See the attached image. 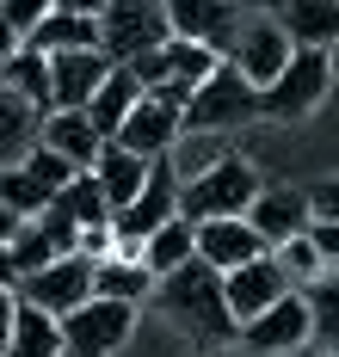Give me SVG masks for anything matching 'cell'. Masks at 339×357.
Returning <instances> with one entry per match:
<instances>
[{"label":"cell","instance_id":"cell-1","mask_svg":"<svg viewBox=\"0 0 339 357\" xmlns=\"http://www.w3.org/2000/svg\"><path fill=\"white\" fill-rule=\"evenodd\" d=\"M154 308L179 326L204 357L241 345V321H234V308H228L223 271H216V265H204V259H191V265L173 271V278H160V284H154Z\"/></svg>","mask_w":339,"mask_h":357},{"label":"cell","instance_id":"cell-2","mask_svg":"<svg viewBox=\"0 0 339 357\" xmlns=\"http://www.w3.org/2000/svg\"><path fill=\"white\" fill-rule=\"evenodd\" d=\"M259 191H265L259 167L247 154H223L210 173H197V178L179 185V215H186L191 228L197 222H223V215H247L259 204Z\"/></svg>","mask_w":339,"mask_h":357},{"label":"cell","instance_id":"cell-3","mask_svg":"<svg viewBox=\"0 0 339 357\" xmlns=\"http://www.w3.org/2000/svg\"><path fill=\"white\" fill-rule=\"evenodd\" d=\"M259 117H265V93L234 68V62H216V74L191 93L186 130H197V136H234V130H247V123H259Z\"/></svg>","mask_w":339,"mask_h":357},{"label":"cell","instance_id":"cell-4","mask_svg":"<svg viewBox=\"0 0 339 357\" xmlns=\"http://www.w3.org/2000/svg\"><path fill=\"white\" fill-rule=\"evenodd\" d=\"M160 43H173V13H167V0H112V6H105V19H99V50L112 56L117 68L154 56Z\"/></svg>","mask_w":339,"mask_h":357},{"label":"cell","instance_id":"cell-5","mask_svg":"<svg viewBox=\"0 0 339 357\" xmlns=\"http://www.w3.org/2000/svg\"><path fill=\"white\" fill-rule=\"evenodd\" d=\"M216 62H223V56H210L204 43L173 37V43H160L154 56L130 62V68H136V80L149 86V99H160V105H173V111H186V105H191V93H197V86L216 74Z\"/></svg>","mask_w":339,"mask_h":357},{"label":"cell","instance_id":"cell-6","mask_svg":"<svg viewBox=\"0 0 339 357\" xmlns=\"http://www.w3.org/2000/svg\"><path fill=\"white\" fill-rule=\"evenodd\" d=\"M173 215H179V173H173V154H160V160H154V173H149V185H142V191L112 215L117 252H123V259H142V241L160 234Z\"/></svg>","mask_w":339,"mask_h":357},{"label":"cell","instance_id":"cell-7","mask_svg":"<svg viewBox=\"0 0 339 357\" xmlns=\"http://www.w3.org/2000/svg\"><path fill=\"white\" fill-rule=\"evenodd\" d=\"M333 93V50H296L290 68L265 86V123H302Z\"/></svg>","mask_w":339,"mask_h":357},{"label":"cell","instance_id":"cell-8","mask_svg":"<svg viewBox=\"0 0 339 357\" xmlns=\"http://www.w3.org/2000/svg\"><path fill=\"white\" fill-rule=\"evenodd\" d=\"M130 333H136V308L130 302H105V296H93L86 308H75L62 321L68 357H117L130 345Z\"/></svg>","mask_w":339,"mask_h":357},{"label":"cell","instance_id":"cell-9","mask_svg":"<svg viewBox=\"0 0 339 357\" xmlns=\"http://www.w3.org/2000/svg\"><path fill=\"white\" fill-rule=\"evenodd\" d=\"M19 302H31V308H43V314L68 321L75 308L93 302V259L68 252V259H56V265L31 271V278H19Z\"/></svg>","mask_w":339,"mask_h":357},{"label":"cell","instance_id":"cell-10","mask_svg":"<svg viewBox=\"0 0 339 357\" xmlns=\"http://www.w3.org/2000/svg\"><path fill=\"white\" fill-rule=\"evenodd\" d=\"M290 56H296V43L284 37V25H278L271 13H247V25H241L234 50H228V62L247 74L259 93H265V86H271L284 68H290Z\"/></svg>","mask_w":339,"mask_h":357},{"label":"cell","instance_id":"cell-11","mask_svg":"<svg viewBox=\"0 0 339 357\" xmlns=\"http://www.w3.org/2000/svg\"><path fill=\"white\" fill-rule=\"evenodd\" d=\"M302 345H315V321H308V302L296 296H284L278 308H265L259 321L241 326V351L247 357H284V351H302Z\"/></svg>","mask_w":339,"mask_h":357},{"label":"cell","instance_id":"cell-12","mask_svg":"<svg viewBox=\"0 0 339 357\" xmlns=\"http://www.w3.org/2000/svg\"><path fill=\"white\" fill-rule=\"evenodd\" d=\"M167 13H173V37L204 43L223 62H228V50H234V37H241V25H247V13L234 0H167Z\"/></svg>","mask_w":339,"mask_h":357},{"label":"cell","instance_id":"cell-13","mask_svg":"<svg viewBox=\"0 0 339 357\" xmlns=\"http://www.w3.org/2000/svg\"><path fill=\"white\" fill-rule=\"evenodd\" d=\"M228 289V308H234V321H259L265 308H278L284 296H296V284L284 278V265H278V252H265V259H253V265H241V271H228L223 278Z\"/></svg>","mask_w":339,"mask_h":357},{"label":"cell","instance_id":"cell-14","mask_svg":"<svg viewBox=\"0 0 339 357\" xmlns=\"http://www.w3.org/2000/svg\"><path fill=\"white\" fill-rule=\"evenodd\" d=\"M112 56L105 50H68V56H50V93H56V111H86L93 93L112 80Z\"/></svg>","mask_w":339,"mask_h":357},{"label":"cell","instance_id":"cell-15","mask_svg":"<svg viewBox=\"0 0 339 357\" xmlns=\"http://www.w3.org/2000/svg\"><path fill=\"white\" fill-rule=\"evenodd\" d=\"M265 241L259 228L247 222V215H223V222H197V259L204 265H216V271H241V265H253V259H265Z\"/></svg>","mask_w":339,"mask_h":357},{"label":"cell","instance_id":"cell-16","mask_svg":"<svg viewBox=\"0 0 339 357\" xmlns=\"http://www.w3.org/2000/svg\"><path fill=\"white\" fill-rule=\"evenodd\" d=\"M247 222L259 228V241L265 247H284V241H296V234H308V191L302 185H265L259 191V204L247 210Z\"/></svg>","mask_w":339,"mask_h":357},{"label":"cell","instance_id":"cell-17","mask_svg":"<svg viewBox=\"0 0 339 357\" xmlns=\"http://www.w3.org/2000/svg\"><path fill=\"white\" fill-rule=\"evenodd\" d=\"M186 136V111L160 105V99H142V105L130 111V123L117 130V142L130 148V154H142V160H160V154H173V142Z\"/></svg>","mask_w":339,"mask_h":357},{"label":"cell","instance_id":"cell-18","mask_svg":"<svg viewBox=\"0 0 339 357\" xmlns=\"http://www.w3.org/2000/svg\"><path fill=\"white\" fill-rule=\"evenodd\" d=\"M38 142L56 148L75 173H93V167H99V154H105V136L93 130V117H86V111H50Z\"/></svg>","mask_w":339,"mask_h":357},{"label":"cell","instance_id":"cell-19","mask_svg":"<svg viewBox=\"0 0 339 357\" xmlns=\"http://www.w3.org/2000/svg\"><path fill=\"white\" fill-rule=\"evenodd\" d=\"M278 25L296 50H333L339 43V0H284Z\"/></svg>","mask_w":339,"mask_h":357},{"label":"cell","instance_id":"cell-20","mask_svg":"<svg viewBox=\"0 0 339 357\" xmlns=\"http://www.w3.org/2000/svg\"><path fill=\"white\" fill-rule=\"evenodd\" d=\"M149 99V86L136 80V68H112V80L93 93V105H86V117H93V130L105 136V142H117V130L130 123V111Z\"/></svg>","mask_w":339,"mask_h":357},{"label":"cell","instance_id":"cell-21","mask_svg":"<svg viewBox=\"0 0 339 357\" xmlns=\"http://www.w3.org/2000/svg\"><path fill=\"white\" fill-rule=\"evenodd\" d=\"M43 136V111L25 99V93H13V86H0V167H19Z\"/></svg>","mask_w":339,"mask_h":357},{"label":"cell","instance_id":"cell-22","mask_svg":"<svg viewBox=\"0 0 339 357\" xmlns=\"http://www.w3.org/2000/svg\"><path fill=\"white\" fill-rule=\"evenodd\" d=\"M154 160H142V154H130L123 142H105V154H99V167H93V178H99V191H105V204H112V215L149 185Z\"/></svg>","mask_w":339,"mask_h":357},{"label":"cell","instance_id":"cell-23","mask_svg":"<svg viewBox=\"0 0 339 357\" xmlns=\"http://www.w3.org/2000/svg\"><path fill=\"white\" fill-rule=\"evenodd\" d=\"M93 296L142 308V302L154 296V271L142 265V259H123V252H112V259H99V265H93Z\"/></svg>","mask_w":339,"mask_h":357},{"label":"cell","instance_id":"cell-24","mask_svg":"<svg viewBox=\"0 0 339 357\" xmlns=\"http://www.w3.org/2000/svg\"><path fill=\"white\" fill-rule=\"evenodd\" d=\"M0 86L25 93V99L43 111V117L56 111V93H50V56H43V50H31V43H19V50L0 62Z\"/></svg>","mask_w":339,"mask_h":357},{"label":"cell","instance_id":"cell-25","mask_svg":"<svg viewBox=\"0 0 339 357\" xmlns=\"http://www.w3.org/2000/svg\"><path fill=\"white\" fill-rule=\"evenodd\" d=\"M191 259H197V228H191L186 215H173L160 234H149V241H142V265L154 271V284H160V278H173V271H179V265H191Z\"/></svg>","mask_w":339,"mask_h":357},{"label":"cell","instance_id":"cell-26","mask_svg":"<svg viewBox=\"0 0 339 357\" xmlns=\"http://www.w3.org/2000/svg\"><path fill=\"white\" fill-rule=\"evenodd\" d=\"M31 50H43V56H68V50H99V19H80V13H50L38 31L25 37Z\"/></svg>","mask_w":339,"mask_h":357},{"label":"cell","instance_id":"cell-27","mask_svg":"<svg viewBox=\"0 0 339 357\" xmlns=\"http://www.w3.org/2000/svg\"><path fill=\"white\" fill-rule=\"evenodd\" d=\"M6 357H68L62 321L25 302V308H19V326H13V345H6Z\"/></svg>","mask_w":339,"mask_h":357},{"label":"cell","instance_id":"cell-28","mask_svg":"<svg viewBox=\"0 0 339 357\" xmlns=\"http://www.w3.org/2000/svg\"><path fill=\"white\" fill-rule=\"evenodd\" d=\"M50 210H56V215H68L80 234H86V228H105V222H112V204H105V191H99V178H93V173H80L75 185H68V191L50 204Z\"/></svg>","mask_w":339,"mask_h":357},{"label":"cell","instance_id":"cell-29","mask_svg":"<svg viewBox=\"0 0 339 357\" xmlns=\"http://www.w3.org/2000/svg\"><path fill=\"white\" fill-rule=\"evenodd\" d=\"M302 302H308V321H315V345L339 351V271L315 278V284L302 289Z\"/></svg>","mask_w":339,"mask_h":357},{"label":"cell","instance_id":"cell-30","mask_svg":"<svg viewBox=\"0 0 339 357\" xmlns=\"http://www.w3.org/2000/svg\"><path fill=\"white\" fill-rule=\"evenodd\" d=\"M0 204L19 215V222H38V215L56 204V191H43L25 167H0Z\"/></svg>","mask_w":339,"mask_h":357},{"label":"cell","instance_id":"cell-31","mask_svg":"<svg viewBox=\"0 0 339 357\" xmlns=\"http://www.w3.org/2000/svg\"><path fill=\"white\" fill-rule=\"evenodd\" d=\"M223 154H234L223 136H197V130H186V136L173 142V173H179V185H186V178H197V173H210Z\"/></svg>","mask_w":339,"mask_h":357},{"label":"cell","instance_id":"cell-32","mask_svg":"<svg viewBox=\"0 0 339 357\" xmlns=\"http://www.w3.org/2000/svg\"><path fill=\"white\" fill-rule=\"evenodd\" d=\"M13 259H19V278H31V271H43V265H56L62 247L50 241L43 222H19V234H13Z\"/></svg>","mask_w":339,"mask_h":357},{"label":"cell","instance_id":"cell-33","mask_svg":"<svg viewBox=\"0 0 339 357\" xmlns=\"http://www.w3.org/2000/svg\"><path fill=\"white\" fill-rule=\"evenodd\" d=\"M278 252V265H284V278L296 289H308L315 278H327V265H321V252L308 247V234H296V241H284V247H271Z\"/></svg>","mask_w":339,"mask_h":357},{"label":"cell","instance_id":"cell-34","mask_svg":"<svg viewBox=\"0 0 339 357\" xmlns=\"http://www.w3.org/2000/svg\"><path fill=\"white\" fill-rule=\"evenodd\" d=\"M19 167H25V173H31V178H38V185H43V191H56V197H62V191H68V185H75V167H68V160H62V154H56V148H31V154H25V160H19Z\"/></svg>","mask_w":339,"mask_h":357},{"label":"cell","instance_id":"cell-35","mask_svg":"<svg viewBox=\"0 0 339 357\" xmlns=\"http://www.w3.org/2000/svg\"><path fill=\"white\" fill-rule=\"evenodd\" d=\"M0 13L13 19V31H19V37H31L43 19L56 13V0H0Z\"/></svg>","mask_w":339,"mask_h":357},{"label":"cell","instance_id":"cell-36","mask_svg":"<svg viewBox=\"0 0 339 357\" xmlns=\"http://www.w3.org/2000/svg\"><path fill=\"white\" fill-rule=\"evenodd\" d=\"M308 215L315 222H339V173L321 178V185H308Z\"/></svg>","mask_w":339,"mask_h":357},{"label":"cell","instance_id":"cell-37","mask_svg":"<svg viewBox=\"0 0 339 357\" xmlns=\"http://www.w3.org/2000/svg\"><path fill=\"white\" fill-rule=\"evenodd\" d=\"M308 247L321 252L327 271H339V222H308Z\"/></svg>","mask_w":339,"mask_h":357},{"label":"cell","instance_id":"cell-38","mask_svg":"<svg viewBox=\"0 0 339 357\" xmlns=\"http://www.w3.org/2000/svg\"><path fill=\"white\" fill-rule=\"evenodd\" d=\"M19 308H25V302H19V289H0V351L13 345V326H19Z\"/></svg>","mask_w":339,"mask_h":357},{"label":"cell","instance_id":"cell-39","mask_svg":"<svg viewBox=\"0 0 339 357\" xmlns=\"http://www.w3.org/2000/svg\"><path fill=\"white\" fill-rule=\"evenodd\" d=\"M0 289H19V259H13V241H0Z\"/></svg>","mask_w":339,"mask_h":357},{"label":"cell","instance_id":"cell-40","mask_svg":"<svg viewBox=\"0 0 339 357\" xmlns=\"http://www.w3.org/2000/svg\"><path fill=\"white\" fill-rule=\"evenodd\" d=\"M56 6H62V13H80V19H105L112 0H56Z\"/></svg>","mask_w":339,"mask_h":357},{"label":"cell","instance_id":"cell-41","mask_svg":"<svg viewBox=\"0 0 339 357\" xmlns=\"http://www.w3.org/2000/svg\"><path fill=\"white\" fill-rule=\"evenodd\" d=\"M19 43H25V37L13 31V19H6V13H0V62H6V56H13V50H19Z\"/></svg>","mask_w":339,"mask_h":357},{"label":"cell","instance_id":"cell-42","mask_svg":"<svg viewBox=\"0 0 339 357\" xmlns=\"http://www.w3.org/2000/svg\"><path fill=\"white\" fill-rule=\"evenodd\" d=\"M234 6H241V13H271V19H278V6H284V0H234Z\"/></svg>","mask_w":339,"mask_h":357},{"label":"cell","instance_id":"cell-43","mask_svg":"<svg viewBox=\"0 0 339 357\" xmlns=\"http://www.w3.org/2000/svg\"><path fill=\"white\" fill-rule=\"evenodd\" d=\"M13 234H19V215H13L6 204H0V241H13Z\"/></svg>","mask_w":339,"mask_h":357},{"label":"cell","instance_id":"cell-44","mask_svg":"<svg viewBox=\"0 0 339 357\" xmlns=\"http://www.w3.org/2000/svg\"><path fill=\"white\" fill-rule=\"evenodd\" d=\"M284 357H333V351H321V345H302V351H284Z\"/></svg>","mask_w":339,"mask_h":357},{"label":"cell","instance_id":"cell-45","mask_svg":"<svg viewBox=\"0 0 339 357\" xmlns=\"http://www.w3.org/2000/svg\"><path fill=\"white\" fill-rule=\"evenodd\" d=\"M210 357H247V351H234V345H228V351H210Z\"/></svg>","mask_w":339,"mask_h":357},{"label":"cell","instance_id":"cell-46","mask_svg":"<svg viewBox=\"0 0 339 357\" xmlns=\"http://www.w3.org/2000/svg\"><path fill=\"white\" fill-rule=\"evenodd\" d=\"M0 357H6V351H0Z\"/></svg>","mask_w":339,"mask_h":357},{"label":"cell","instance_id":"cell-47","mask_svg":"<svg viewBox=\"0 0 339 357\" xmlns=\"http://www.w3.org/2000/svg\"><path fill=\"white\" fill-rule=\"evenodd\" d=\"M333 357H339V351H333Z\"/></svg>","mask_w":339,"mask_h":357}]
</instances>
